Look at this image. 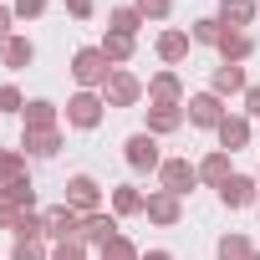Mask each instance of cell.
<instances>
[{
	"label": "cell",
	"instance_id": "cell-1",
	"mask_svg": "<svg viewBox=\"0 0 260 260\" xmlns=\"http://www.w3.org/2000/svg\"><path fill=\"white\" fill-rule=\"evenodd\" d=\"M72 77L82 82V92H92V87H107V77H112V61L102 56V46H82V51L72 56Z\"/></svg>",
	"mask_w": 260,
	"mask_h": 260
},
{
	"label": "cell",
	"instance_id": "cell-2",
	"mask_svg": "<svg viewBox=\"0 0 260 260\" xmlns=\"http://www.w3.org/2000/svg\"><path fill=\"white\" fill-rule=\"evenodd\" d=\"M158 179H164V189H169V194H179V199H184V194L199 184V169H194L189 158H164V164H158Z\"/></svg>",
	"mask_w": 260,
	"mask_h": 260
},
{
	"label": "cell",
	"instance_id": "cell-3",
	"mask_svg": "<svg viewBox=\"0 0 260 260\" xmlns=\"http://www.w3.org/2000/svg\"><path fill=\"white\" fill-rule=\"evenodd\" d=\"M122 158H127V169H138V174H148V169H158L164 158H158V143H153V133H133L122 143Z\"/></svg>",
	"mask_w": 260,
	"mask_h": 260
},
{
	"label": "cell",
	"instance_id": "cell-4",
	"mask_svg": "<svg viewBox=\"0 0 260 260\" xmlns=\"http://www.w3.org/2000/svg\"><path fill=\"white\" fill-rule=\"evenodd\" d=\"M41 219H46V235H51V240H61V245H67V240H82V214H77L72 204H56V209H46Z\"/></svg>",
	"mask_w": 260,
	"mask_h": 260
},
{
	"label": "cell",
	"instance_id": "cell-5",
	"mask_svg": "<svg viewBox=\"0 0 260 260\" xmlns=\"http://www.w3.org/2000/svg\"><path fill=\"white\" fill-rule=\"evenodd\" d=\"M102 97H107V107H133V102L143 97V87H138L133 72H112L107 87H102Z\"/></svg>",
	"mask_w": 260,
	"mask_h": 260
},
{
	"label": "cell",
	"instance_id": "cell-6",
	"mask_svg": "<svg viewBox=\"0 0 260 260\" xmlns=\"http://www.w3.org/2000/svg\"><path fill=\"white\" fill-rule=\"evenodd\" d=\"M67 122H72V127H97V122H102V97H97V92H77V97L67 102Z\"/></svg>",
	"mask_w": 260,
	"mask_h": 260
},
{
	"label": "cell",
	"instance_id": "cell-7",
	"mask_svg": "<svg viewBox=\"0 0 260 260\" xmlns=\"http://www.w3.org/2000/svg\"><path fill=\"white\" fill-rule=\"evenodd\" d=\"M97 179H87V174H77L72 184H67V204L77 209V214H97Z\"/></svg>",
	"mask_w": 260,
	"mask_h": 260
},
{
	"label": "cell",
	"instance_id": "cell-8",
	"mask_svg": "<svg viewBox=\"0 0 260 260\" xmlns=\"http://www.w3.org/2000/svg\"><path fill=\"white\" fill-rule=\"evenodd\" d=\"M189 122H199V127H219V122H224V107H219V97H214V92H199V97H189Z\"/></svg>",
	"mask_w": 260,
	"mask_h": 260
},
{
	"label": "cell",
	"instance_id": "cell-9",
	"mask_svg": "<svg viewBox=\"0 0 260 260\" xmlns=\"http://www.w3.org/2000/svg\"><path fill=\"white\" fill-rule=\"evenodd\" d=\"M219 199H224L230 209H245V204H255V179H245V174H230V179L219 184Z\"/></svg>",
	"mask_w": 260,
	"mask_h": 260
},
{
	"label": "cell",
	"instance_id": "cell-10",
	"mask_svg": "<svg viewBox=\"0 0 260 260\" xmlns=\"http://www.w3.org/2000/svg\"><path fill=\"white\" fill-rule=\"evenodd\" d=\"M143 209H148V219H153V224H179V214H184V209H179V194H169V189L148 194V204H143Z\"/></svg>",
	"mask_w": 260,
	"mask_h": 260
},
{
	"label": "cell",
	"instance_id": "cell-11",
	"mask_svg": "<svg viewBox=\"0 0 260 260\" xmlns=\"http://www.w3.org/2000/svg\"><path fill=\"white\" fill-rule=\"evenodd\" d=\"M148 97H153V107H179L184 87H179V77H174V72H158V77L148 82Z\"/></svg>",
	"mask_w": 260,
	"mask_h": 260
},
{
	"label": "cell",
	"instance_id": "cell-12",
	"mask_svg": "<svg viewBox=\"0 0 260 260\" xmlns=\"http://www.w3.org/2000/svg\"><path fill=\"white\" fill-rule=\"evenodd\" d=\"M250 51H255V41H250L245 31H224V36H219V56H224L230 67H240Z\"/></svg>",
	"mask_w": 260,
	"mask_h": 260
},
{
	"label": "cell",
	"instance_id": "cell-13",
	"mask_svg": "<svg viewBox=\"0 0 260 260\" xmlns=\"http://www.w3.org/2000/svg\"><path fill=\"white\" fill-rule=\"evenodd\" d=\"M250 21H255V6H250V0H219V26L240 31V26H250Z\"/></svg>",
	"mask_w": 260,
	"mask_h": 260
},
{
	"label": "cell",
	"instance_id": "cell-14",
	"mask_svg": "<svg viewBox=\"0 0 260 260\" xmlns=\"http://www.w3.org/2000/svg\"><path fill=\"white\" fill-rule=\"evenodd\" d=\"M214 133H219V143L235 153V148H245V143H250V122H245V117H224Z\"/></svg>",
	"mask_w": 260,
	"mask_h": 260
},
{
	"label": "cell",
	"instance_id": "cell-15",
	"mask_svg": "<svg viewBox=\"0 0 260 260\" xmlns=\"http://www.w3.org/2000/svg\"><path fill=\"white\" fill-rule=\"evenodd\" d=\"M56 127V107L51 102H26V133H51Z\"/></svg>",
	"mask_w": 260,
	"mask_h": 260
},
{
	"label": "cell",
	"instance_id": "cell-16",
	"mask_svg": "<svg viewBox=\"0 0 260 260\" xmlns=\"http://www.w3.org/2000/svg\"><path fill=\"white\" fill-rule=\"evenodd\" d=\"M0 199H6L11 209H31V204H36V189H31V174H26V179H11L6 189H0Z\"/></svg>",
	"mask_w": 260,
	"mask_h": 260
},
{
	"label": "cell",
	"instance_id": "cell-17",
	"mask_svg": "<svg viewBox=\"0 0 260 260\" xmlns=\"http://www.w3.org/2000/svg\"><path fill=\"white\" fill-rule=\"evenodd\" d=\"M117 235V224L107 219V214H82V240H92V245H107Z\"/></svg>",
	"mask_w": 260,
	"mask_h": 260
},
{
	"label": "cell",
	"instance_id": "cell-18",
	"mask_svg": "<svg viewBox=\"0 0 260 260\" xmlns=\"http://www.w3.org/2000/svg\"><path fill=\"white\" fill-rule=\"evenodd\" d=\"M209 92H214V97H230V92H245V72L224 61V67L214 72V87H209Z\"/></svg>",
	"mask_w": 260,
	"mask_h": 260
},
{
	"label": "cell",
	"instance_id": "cell-19",
	"mask_svg": "<svg viewBox=\"0 0 260 260\" xmlns=\"http://www.w3.org/2000/svg\"><path fill=\"white\" fill-rule=\"evenodd\" d=\"M0 56H6V67H31V56H36V46H31L26 36H11L6 46H0Z\"/></svg>",
	"mask_w": 260,
	"mask_h": 260
},
{
	"label": "cell",
	"instance_id": "cell-20",
	"mask_svg": "<svg viewBox=\"0 0 260 260\" xmlns=\"http://www.w3.org/2000/svg\"><path fill=\"white\" fill-rule=\"evenodd\" d=\"M158 56H164V61H184V56H189V36H184V31H164V36H158Z\"/></svg>",
	"mask_w": 260,
	"mask_h": 260
},
{
	"label": "cell",
	"instance_id": "cell-21",
	"mask_svg": "<svg viewBox=\"0 0 260 260\" xmlns=\"http://www.w3.org/2000/svg\"><path fill=\"white\" fill-rule=\"evenodd\" d=\"M179 122H184L179 107H148V133H174Z\"/></svg>",
	"mask_w": 260,
	"mask_h": 260
},
{
	"label": "cell",
	"instance_id": "cell-22",
	"mask_svg": "<svg viewBox=\"0 0 260 260\" xmlns=\"http://www.w3.org/2000/svg\"><path fill=\"white\" fill-rule=\"evenodd\" d=\"M61 148V133L51 127V133H26V153H36V158H51Z\"/></svg>",
	"mask_w": 260,
	"mask_h": 260
},
{
	"label": "cell",
	"instance_id": "cell-23",
	"mask_svg": "<svg viewBox=\"0 0 260 260\" xmlns=\"http://www.w3.org/2000/svg\"><path fill=\"white\" fill-rule=\"evenodd\" d=\"M11 179H26V158L16 148H0V189H6Z\"/></svg>",
	"mask_w": 260,
	"mask_h": 260
},
{
	"label": "cell",
	"instance_id": "cell-24",
	"mask_svg": "<svg viewBox=\"0 0 260 260\" xmlns=\"http://www.w3.org/2000/svg\"><path fill=\"white\" fill-rule=\"evenodd\" d=\"M102 56H107V61H127V56H133V36L107 31V41H102Z\"/></svg>",
	"mask_w": 260,
	"mask_h": 260
},
{
	"label": "cell",
	"instance_id": "cell-25",
	"mask_svg": "<svg viewBox=\"0 0 260 260\" xmlns=\"http://www.w3.org/2000/svg\"><path fill=\"white\" fill-rule=\"evenodd\" d=\"M97 255H102V260H138V250H133L127 235H112L107 245H97Z\"/></svg>",
	"mask_w": 260,
	"mask_h": 260
},
{
	"label": "cell",
	"instance_id": "cell-26",
	"mask_svg": "<svg viewBox=\"0 0 260 260\" xmlns=\"http://www.w3.org/2000/svg\"><path fill=\"white\" fill-rule=\"evenodd\" d=\"M199 179H209V184H224V179H230V153H209V158L199 164Z\"/></svg>",
	"mask_w": 260,
	"mask_h": 260
},
{
	"label": "cell",
	"instance_id": "cell-27",
	"mask_svg": "<svg viewBox=\"0 0 260 260\" xmlns=\"http://www.w3.org/2000/svg\"><path fill=\"white\" fill-rule=\"evenodd\" d=\"M219 260H255V250H250L245 235H224L219 240Z\"/></svg>",
	"mask_w": 260,
	"mask_h": 260
},
{
	"label": "cell",
	"instance_id": "cell-28",
	"mask_svg": "<svg viewBox=\"0 0 260 260\" xmlns=\"http://www.w3.org/2000/svg\"><path fill=\"white\" fill-rule=\"evenodd\" d=\"M138 26H143L138 6H122V11H112V31H122V36H138Z\"/></svg>",
	"mask_w": 260,
	"mask_h": 260
},
{
	"label": "cell",
	"instance_id": "cell-29",
	"mask_svg": "<svg viewBox=\"0 0 260 260\" xmlns=\"http://www.w3.org/2000/svg\"><path fill=\"white\" fill-rule=\"evenodd\" d=\"M143 204H148V199H143L138 189H112V209H117V214H138Z\"/></svg>",
	"mask_w": 260,
	"mask_h": 260
},
{
	"label": "cell",
	"instance_id": "cell-30",
	"mask_svg": "<svg viewBox=\"0 0 260 260\" xmlns=\"http://www.w3.org/2000/svg\"><path fill=\"white\" fill-rule=\"evenodd\" d=\"M219 36H224V26H219V21H194V41H204V46H219Z\"/></svg>",
	"mask_w": 260,
	"mask_h": 260
},
{
	"label": "cell",
	"instance_id": "cell-31",
	"mask_svg": "<svg viewBox=\"0 0 260 260\" xmlns=\"http://www.w3.org/2000/svg\"><path fill=\"white\" fill-rule=\"evenodd\" d=\"M11 260H46V250H41V240H16Z\"/></svg>",
	"mask_w": 260,
	"mask_h": 260
},
{
	"label": "cell",
	"instance_id": "cell-32",
	"mask_svg": "<svg viewBox=\"0 0 260 260\" xmlns=\"http://www.w3.org/2000/svg\"><path fill=\"white\" fill-rule=\"evenodd\" d=\"M169 11H174V0H138V16H143V21H148V16H153V21H164Z\"/></svg>",
	"mask_w": 260,
	"mask_h": 260
},
{
	"label": "cell",
	"instance_id": "cell-33",
	"mask_svg": "<svg viewBox=\"0 0 260 260\" xmlns=\"http://www.w3.org/2000/svg\"><path fill=\"white\" fill-rule=\"evenodd\" d=\"M41 11H46V0H16V16L21 21H36Z\"/></svg>",
	"mask_w": 260,
	"mask_h": 260
},
{
	"label": "cell",
	"instance_id": "cell-34",
	"mask_svg": "<svg viewBox=\"0 0 260 260\" xmlns=\"http://www.w3.org/2000/svg\"><path fill=\"white\" fill-rule=\"evenodd\" d=\"M26 102H21V92L16 87H0V112H21Z\"/></svg>",
	"mask_w": 260,
	"mask_h": 260
},
{
	"label": "cell",
	"instance_id": "cell-35",
	"mask_svg": "<svg viewBox=\"0 0 260 260\" xmlns=\"http://www.w3.org/2000/svg\"><path fill=\"white\" fill-rule=\"evenodd\" d=\"M51 260H82V240H67V245H56V250H51Z\"/></svg>",
	"mask_w": 260,
	"mask_h": 260
},
{
	"label": "cell",
	"instance_id": "cell-36",
	"mask_svg": "<svg viewBox=\"0 0 260 260\" xmlns=\"http://www.w3.org/2000/svg\"><path fill=\"white\" fill-rule=\"evenodd\" d=\"M21 214H26V209H11L6 199H0V230H16V219H21Z\"/></svg>",
	"mask_w": 260,
	"mask_h": 260
},
{
	"label": "cell",
	"instance_id": "cell-37",
	"mask_svg": "<svg viewBox=\"0 0 260 260\" xmlns=\"http://www.w3.org/2000/svg\"><path fill=\"white\" fill-rule=\"evenodd\" d=\"M67 11H72L77 21H87V16H92V0H67Z\"/></svg>",
	"mask_w": 260,
	"mask_h": 260
},
{
	"label": "cell",
	"instance_id": "cell-38",
	"mask_svg": "<svg viewBox=\"0 0 260 260\" xmlns=\"http://www.w3.org/2000/svg\"><path fill=\"white\" fill-rule=\"evenodd\" d=\"M245 112H255V117H260V87H245Z\"/></svg>",
	"mask_w": 260,
	"mask_h": 260
},
{
	"label": "cell",
	"instance_id": "cell-39",
	"mask_svg": "<svg viewBox=\"0 0 260 260\" xmlns=\"http://www.w3.org/2000/svg\"><path fill=\"white\" fill-rule=\"evenodd\" d=\"M11 41V11H0V46Z\"/></svg>",
	"mask_w": 260,
	"mask_h": 260
},
{
	"label": "cell",
	"instance_id": "cell-40",
	"mask_svg": "<svg viewBox=\"0 0 260 260\" xmlns=\"http://www.w3.org/2000/svg\"><path fill=\"white\" fill-rule=\"evenodd\" d=\"M143 260H174V255H169V250H148Z\"/></svg>",
	"mask_w": 260,
	"mask_h": 260
},
{
	"label": "cell",
	"instance_id": "cell-41",
	"mask_svg": "<svg viewBox=\"0 0 260 260\" xmlns=\"http://www.w3.org/2000/svg\"><path fill=\"white\" fill-rule=\"evenodd\" d=\"M255 260H260V255H255Z\"/></svg>",
	"mask_w": 260,
	"mask_h": 260
}]
</instances>
